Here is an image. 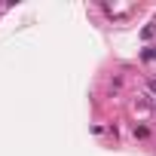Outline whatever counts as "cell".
I'll return each mask as SVG.
<instances>
[{
  "label": "cell",
  "instance_id": "6da1fadb",
  "mask_svg": "<svg viewBox=\"0 0 156 156\" xmlns=\"http://www.w3.org/2000/svg\"><path fill=\"white\" fill-rule=\"evenodd\" d=\"M147 135H150L147 126H135V138H147Z\"/></svg>",
  "mask_w": 156,
  "mask_h": 156
}]
</instances>
